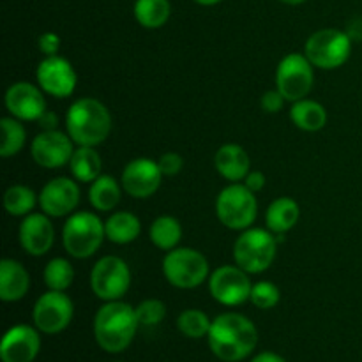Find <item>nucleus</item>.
<instances>
[{
	"label": "nucleus",
	"mask_w": 362,
	"mask_h": 362,
	"mask_svg": "<svg viewBox=\"0 0 362 362\" xmlns=\"http://www.w3.org/2000/svg\"><path fill=\"white\" fill-rule=\"evenodd\" d=\"M148 237H151V243L161 251H172L179 247L180 239H182V225L173 216H159L152 221Z\"/></svg>",
	"instance_id": "obj_27"
},
{
	"label": "nucleus",
	"mask_w": 362,
	"mask_h": 362,
	"mask_svg": "<svg viewBox=\"0 0 362 362\" xmlns=\"http://www.w3.org/2000/svg\"><path fill=\"white\" fill-rule=\"evenodd\" d=\"M122 184L112 175H99L88 187V202L92 209L99 212H110L120 204L122 197Z\"/></svg>",
	"instance_id": "obj_25"
},
{
	"label": "nucleus",
	"mask_w": 362,
	"mask_h": 362,
	"mask_svg": "<svg viewBox=\"0 0 362 362\" xmlns=\"http://www.w3.org/2000/svg\"><path fill=\"white\" fill-rule=\"evenodd\" d=\"M30 288V274L20 262L4 258L0 262V299L4 303H18Z\"/></svg>",
	"instance_id": "obj_21"
},
{
	"label": "nucleus",
	"mask_w": 362,
	"mask_h": 362,
	"mask_svg": "<svg viewBox=\"0 0 362 362\" xmlns=\"http://www.w3.org/2000/svg\"><path fill=\"white\" fill-rule=\"evenodd\" d=\"M211 325V318L202 310H186L177 318V329L191 339L207 338Z\"/></svg>",
	"instance_id": "obj_32"
},
{
	"label": "nucleus",
	"mask_w": 362,
	"mask_h": 362,
	"mask_svg": "<svg viewBox=\"0 0 362 362\" xmlns=\"http://www.w3.org/2000/svg\"><path fill=\"white\" fill-rule=\"evenodd\" d=\"M66 133L78 147H98L112 133L110 110L99 99H76L66 113Z\"/></svg>",
	"instance_id": "obj_3"
},
{
	"label": "nucleus",
	"mask_w": 362,
	"mask_h": 362,
	"mask_svg": "<svg viewBox=\"0 0 362 362\" xmlns=\"http://www.w3.org/2000/svg\"><path fill=\"white\" fill-rule=\"evenodd\" d=\"M37 124L41 126L42 131H53V129H57L59 117H57V113L52 112V110H46V112L42 113L41 119L37 120Z\"/></svg>",
	"instance_id": "obj_39"
},
{
	"label": "nucleus",
	"mask_w": 362,
	"mask_h": 362,
	"mask_svg": "<svg viewBox=\"0 0 362 362\" xmlns=\"http://www.w3.org/2000/svg\"><path fill=\"white\" fill-rule=\"evenodd\" d=\"M313 64L304 53H288L276 69V88L290 103L308 98L315 83Z\"/></svg>",
	"instance_id": "obj_10"
},
{
	"label": "nucleus",
	"mask_w": 362,
	"mask_h": 362,
	"mask_svg": "<svg viewBox=\"0 0 362 362\" xmlns=\"http://www.w3.org/2000/svg\"><path fill=\"white\" fill-rule=\"evenodd\" d=\"M158 163L165 177L179 175L184 168V158L180 154H177V152H165V154L158 159Z\"/></svg>",
	"instance_id": "obj_35"
},
{
	"label": "nucleus",
	"mask_w": 362,
	"mask_h": 362,
	"mask_svg": "<svg viewBox=\"0 0 362 362\" xmlns=\"http://www.w3.org/2000/svg\"><path fill=\"white\" fill-rule=\"evenodd\" d=\"M278 237L269 228L243 230L233 244V262L247 274H262L276 260Z\"/></svg>",
	"instance_id": "obj_5"
},
{
	"label": "nucleus",
	"mask_w": 362,
	"mask_h": 362,
	"mask_svg": "<svg viewBox=\"0 0 362 362\" xmlns=\"http://www.w3.org/2000/svg\"><path fill=\"white\" fill-rule=\"evenodd\" d=\"M283 4H288V6H299V4L306 2V0H279Z\"/></svg>",
	"instance_id": "obj_42"
},
{
	"label": "nucleus",
	"mask_w": 362,
	"mask_h": 362,
	"mask_svg": "<svg viewBox=\"0 0 362 362\" xmlns=\"http://www.w3.org/2000/svg\"><path fill=\"white\" fill-rule=\"evenodd\" d=\"M18 239L23 251L30 257H42L55 243V226L45 212H32L20 223Z\"/></svg>",
	"instance_id": "obj_18"
},
{
	"label": "nucleus",
	"mask_w": 362,
	"mask_h": 362,
	"mask_svg": "<svg viewBox=\"0 0 362 362\" xmlns=\"http://www.w3.org/2000/svg\"><path fill=\"white\" fill-rule=\"evenodd\" d=\"M74 152V141L59 129L41 131L30 144V154L35 165L46 170H57L69 165Z\"/></svg>",
	"instance_id": "obj_14"
},
{
	"label": "nucleus",
	"mask_w": 362,
	"mask_h": 362,
	"mask_svg": "<svg viewBox=\"0 0 362 362\" xmlns=\"http://www.w3.org/2000/svg\"><path fill=\"white\" fill-rule=\"evenodd\" d=\"M258 214L257 194L240 182H230L216 198V216L223 226L243 232L253 226Z\"/></svg>",
	"instance_id": "obj_6"
},
{
	"label": "nucleus",
	"mask_w": 362,
	"mask_h": 362,
	"mask_svg": "<svg viewBox=\"0 0 362 362\" xmlns=\"http://www.w3.org/2000/svg\"><path fill=\"white\" fill-rule=\"evenodd\" d=\"M140 322L136 310L122 300H110L94 317L95 343L108 354H120L133 343Z\"/></svg>",
	"instance_id": "obj_2"
},
{
	"label": "nucleus",
	"mask_w": 362,
	"mask_h": 362,
	"mask_svg": "<svg viewBox=\"0 0 362 362\" xmlns=\"http://www.w3.org/2000/svg\"><path fill=\"white\" fill-rule=\"evenodd\" d=\"M131 286V269L120 257L106 255L90 271V288L98 299L110 303L120 300Z\"/></svg>",
	"instance_id": "obj_9"
},
{
	"label": "nucleus",
	"mask_w": 362,
	"mask_h": 362,
	"mask_svg": "<svg viewBox=\"0 0 362 362\" xmlns=\"http://www.w3.org/2000/svg\"><path fill=\"white\" fill-rule=\"evenodd\" d=\"M214 166L228 182H240L251 172V159L246 148L237 144H225L216 151Z\"/></svg>",
	"instance_id": "obj_20"
},
{
	"label": "nucleus",
	"mask_w": 362,
	"mask_h": 362,
	"mask_svg": "<svg viewBox=\"0 0 362 362\" xmlns=\"http://www.w3.org/2000/svg\"><path fill=\"white\" fill-rule=\"evenodd\" d=\"M163 172L159 168L158 161H152L148 158H138L127 163L120 175L122 189L129 197L144 200L156 194L163 182Z\"/></svg>",
	"instance_id": "obj_16"
},
{
	"label": "nucleus",
	"mask_w": 362,
	"mask_h": 362,
	"mask_svg": "<svg viewBox=\"0 0 362 362\" xmlns=\"http://www.w3.org/2000/svg\"><path fill=\"white\" fill-rule=\"evenodd\" d=\"M0 127H2L0 156L4 159L14 158V156L23 151L25 144H27V131H25L23 122L9 115L0 120Z\"/></svg>",
	"instance_id": "obj_30"
},
{
	"label": "nucleus",
	"mask_w": 362,
	"mask_h": 362,
	"mask_svg": "<svg viewBox=\"0 0 362 362\" xmlns=\"http://www.w3.org/2000/svg\"><path fill=\"white\" fill-rule=\"evenodd\" d=\"M134 310H136L138 322H140V325H144V327H154V325H159L166 317V306L165 303L159 299L141 300Z\"/></svg>",
	"instance_id": "obj_34"
},
{
	"label": "nucleus",
	"mask_w": 362,
	"mask_h": 362,
	"mask_svg": "<svg viewBox=\"0 0 362 362\" xmlns=\"http://www.w3.org/2000/svg\"><path fill=\"white\" fill-rule=\"evenodd\" d=\"M106 239L105 221L98 214L88 211H78L67 216L62 228L64 250L76 260H85L98 253Z\"/></svg>",
	"instance_id": "obj_4"
},
{
	"label": "nucleus",
	"mask_w": 362,
	"mask_h": 362,
	"mask_svg": "<svg viewBox=\"0 0 362 362\" xmlns=\"http://www.w3.org/2000/svg\"><path fill=\"white\" fill-rule=\"evenodd\" d=\"M42 279H45L48 290L66 292L74 281V269L67 258H62V257L52 258V260L45 265Z\"/></svg>",
	"instance_id": "obj_31"
},
{
	"label": "nucleus",
	"mask_w": 362,
	"mask_h": 362,
	"mask_svg": "<svg viewBox=\"0 0 362 362\" xmlns=\"http://www.w3.org/2000/svg\"><path fill=\"white\" fill-rule=\"evenodd\" d=\"M80 204V186L71 177H55L42 186L39 207L49 218H66L76 212Z\"/></svg>",
	"instance_id": "obj_15"
},
{
	"label": "nucleus",
	"mask_w": 362,
	"mask_h": 362,
	"mask_svg": "<svg viewBox=\"0 0 362 362\" xmlns=\"http://www.w3.org/2000/svg\"><path fill=\"white\" fill-rule=\"evenodd\" d=\"M290 120L299 129L308 131V133H317V131L324 129L325 124H327V110L318 101L304 98L292 103Z\"/></svg>",
	"instance_id": "obj_23"
},
{
	"label": "nucleus",
	"mask_w": 362,
	"mask_h": 362,
	"mask_svg": "<svg viewBox=\"0 0 362 362\" xmlns=\"http://www.w3.org/2000/svg\"><path fill=\"white\" fill-rule=\"evenodd\" d=\"M300 207L293 198L279 197L269 205L265 212V226L274 235H285L299 223Z\"/></svg>",
	"instance_id": "obj_22"
},
{
	"label": "nucleus",
	"mask_w": 362,
	"mask_h": 362,
	"mask_svg": "<svg viewBox=\"0 0 362 362\" xmlns=\"http://www.w3.org/2000/svg\"><path fill=\"white\" fill-rule=\"evenodd\" d=\"M6 108L11 117L21 122H37L46 112L45 90L28 81H16L6 90Z\"/></svg>",
	"instance_id": "obj_17"
},
{
	"label": "nucleus",
	"mask_w": 362,
	"mask_h": 362,
	"mask_svg": "<svg viewBox=\"0 0 362 362\" xmlns=\"http://www.w3.org/2000/svg\"><path fill=\"white\" fill-rule=\"evenodd\" d=\"M251 362H286V361L276 352H262L258 354V356Z\"/></svg>",
	"instance_id": "obj_40"
},
{
	"label": "nucleus",
	"mask_w": 362,
	"mask_h": 362,
	"mask_svg": "<svg viewBox=\"0 0 362 362\" xmlns=\"http://www.w3.org/2000/svg\"><path fill=\"white\" fill-rule=\"evenodd\" d=\"M37 48L45 57L59 55V49H60L59 34H55V32H45V34L39 35Z\"/></svg>",
	"instance_id": "obj_37"
},
{
	"label": "nucleus",
	"mask_w": 362,
	"mask_h": 362,
	"mask_svg": "<svg viewBox=\"0 0 362 362\" xmlns=\"http://www.w3.org/2000/svg\"><path fill=\"white\" fill-rule=\"evenodd\" d=\"M35 80L45 94L66 99L76 90L78 74L73 64L60 55L45 57L35 69Z\"/></svg>",
	"instance_id": "obj_13"
},
{
	"label": "nucleus",
	"mask_w": 362,
	"mask_h": 362,
	"mask_svg": "<svg viewBox=\"0 0 362 362\" xmlns=\"http://www.w3.org/2000/svg\"><path fill=\"white\" fill-rule=\"evenodd\" d=\"M163 274L166 281L180 290H193L209 281L211 269L207 258L194 247H175L163 258Z\"/></svg>",
	"instance_id": "obj_7"
},
{
	"label": "nucleus",
	"mask_w": 362,
	"mask_h": 362,
	"mask_svg": "<svg viewBox=\"0 0 362 362\" xmlns=\"http://www.w3.org/2000/svg\"><path fill=\"white\" fill-rule=\"evenodd\" d=\"M197 4H200V6H216V4L223 2V0H194Z\"/></svg>",
	"instance_id": "obj_41"
},
{
	"label": "nucleus",
	"mask_w": 362,
	"mask_h": 362,
	"mask_svg": "<svg viewBox=\"0 0 362 362\" xmlns=\"http://www.w3.org/2000/svg\"><path fill=\"white\" fill-rule=\"evenodd\" d=\"M37 204L39 194H35L34 189L23 184H13L4 193V209L7 214L14 218H25L32 214Z\"/></svg>",
	"instance_id": "obj_28"
},
{
	"label": "nucleus",
	"mask_w": 362,
	"mask_h": 362,
	"mask_svg": "<svg viewBox=\"0 0 362 362\" xmlns=\"http://www.w3.org/2000/svg\"><path fill=\"white\" fill-rule=\"evenodd\" d=\"M74 315V304L66 292L48 290L34 304L32 320L42 334H59L69 327Z\"/></svg>",
	"instance_id": "obj_11"
},
{
	"label": "nucleus",
	"mask_w": 362,
	"mask_h": 362,
	"mask_svg": "<svg viewBox=\"0 0 362 362\" xmlns=\"http://www.w3.org/2000/svg\"><path fill=\"white\" fill-rule=\"evenodd\" d=\"M209 346L218 359L239 362L253 354L258 331L253 322L240 313H223L212 320L207 334Z\"/></svg>",
	"instance_id": "obj_1"
},
{
	"label": "nucleus",
	"mask_w": 362,
	"mask_h": 362,
	"mask_svg": "<svg viewBox=\"0 0 362 362\" xmlns=\"http://www.w3.org/2000/svg\"><path fill=\"white\" fill-rule=\"evenodd\" d=\"M134 18L144 28H161L172 14L170 0H136Z\"/></svg>",
	"instance_id": "obj_29"
},
{
	"label": "nucleus",
	"mask_w": 362,
	"mask_h": 362,
	"mask_svg": "<svg viewBox=\"0 0 362 362\" xmlns=\"http://www.w3.org/2000/svg\"><path fill=\"white\" fill-rule=\"evenodd\" d=\"M106 239L119 246L134 243L140 237L141 223L138 216L127 211H117L105 221Z\"/></svg>",
	"instance_id": "obj_24"
},
{
	"label": "nucleus",
	"mask_w": 362,
	"mask_h": 362,
	"mask_svg": "<svg viewBox=\"0 0 362 362\" xmlns=\"http://www.w3.org/2000/svg\"><path fill=\"white\" fill-rule=\"evenodd\" d=\"M286 99L283 98L281 92L278 88L274 90H265L260 98V106L265 113H278L283 110Z\"/></svg>",
	"instance_id": "obj_36"
},
{
	"label": "nucleus",
	"mask_w": 362,
	"mask_h": 362,
	"mask_svg": "<svg viewBox=\"0 0 362 362\" xmlns=\"http://www.w3.org/2000/svg\"><path fill=\"white\" fill-rule=\"evenodd\" d=\"M250 274L239 265H221L209 276V292L223 306H240L251 297Z\"/></svg>",
	"instance_id": "obj_12"
},
{
	"label": "nucleus",
	"mask_w": 362,
	"mask_h": 362,
	"mask_svg": "<svg viewBox=\"0 0 362 362\" xmlns=\"http://www.w3.org/2000/svg\"><path fill=\"white\" fill-rule=\"evenodd\" d=\"M67 166H69L73 179H76L78 182L90 184L101 175L103 159L95 147H78L74 148L73 158Z\"/></svg>",
	"instance_id": "obj_26"
},
{
	"label": "nucleus",
	"mask_w": 362,
	"mask_h": 362,
	"mask_svg": "<svg viewBox=\"0 0 362 362\" xmlns=\"http://www.w3.org/2000/svg\"><path fill=\"white\" fill-rule=\"evenodd\" d=\"M243 184L247 187V189L253 191V193L257 194L265 187V184H267V177H265L264 172H260V170H251V172L246 175V179L243 180Z\"/></svg>",
	"instance_id": "obj_38"
},
{
	"label": "nucleus",
	"mask_w": 362,
	"mask_h": 362,
	"mask_svg": "<svg viewBox=\"0 0 362 362\" xmlns=\"http://www.w3.org/2000/svg\"><path fill=\"white\" fill-rule=\"evenodd\" d=\"M352 53V37L339 28H322L311 34L304 45V55L318 69L341 67Z\"/></svg>",
	"instance_id": "obj_8"
},
{
	"label": "nucleus",
	"mask_w": 362,
	"mask_h": 362,
	"mask_svg": "<svg viewBox=\"0 0 362 362\" xmlns=\"http://www.w3.org/2000/svg\"><path fill=\"white\" fill-rule=\"evenodd\" d=\"M250 300L258 310H272L281 300V292L272 281H258L253 283Z\"/></svg>",
	"instance_id": "obj_33"
},
{
	"label": "nucleus",
	"mask_w": 362,
	"mask_h": 362,
	"mask_svg": "<svg viewBox=\"0 0 362 362\" xmlns=\"http://www.w3.org/2000/svg\"><path fill=\"white\" fill-rule=\"evenodd\" d=\"M41 350V336L37 327L14 325L4 334L0 343L2 362H34Z\"/></svg>",
	"instance_id": "obj_19"
}]
</instances>
